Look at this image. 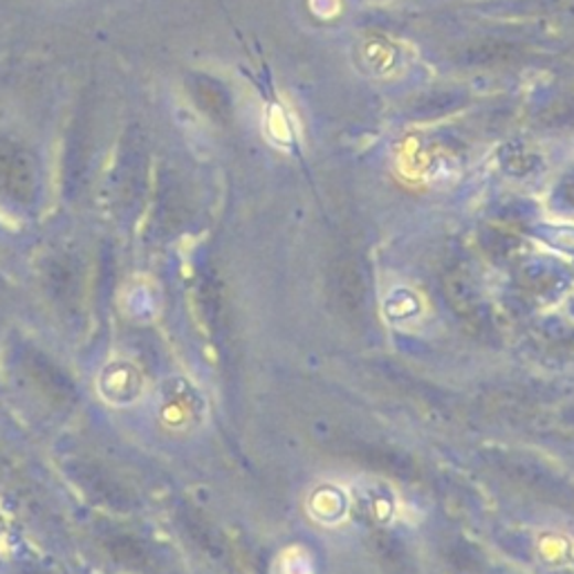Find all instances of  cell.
<instances>
[{
  "instance_id": "cell-1",
  "label": "cell",
  "mask_w": 574,
  "mask_h": 574,
  "mask_svg": "<svg viewBox=\"0 0 574 574\" xmlns=\"http://www.w3.org/2000/svg\"><path fill=\"white\" fill-rule=\"evenodd\" d=\"M156 422L171 436H195L206 426L211 408L204 391L187 375H167L151 393Z\"/></svg>"
},
{
  "instance_id": "cell-2",
  "label": "cell",
  "mask_w": 574,
  "mask_h": 574,
  "mask_svg": "<svg viewBox=\"0 0 574 574\" xmlns=\"http://www.w3.org/2000/svg\"><path fill=\"white\" fill-rule=\"evenodd\" d=\"M99 400L110 408H130L147 397V378L128 357H113L95 378Z\"/></svg>"
},
{
  "instance_id": "cell-3",
  "label": "cell",
  "mask_w": 574,
  "mask_h": 574,
  "mask_svg": "<svg viewBox=\"0 0 574 574\" xmlns=\"http://www.w3.org/2000/svg\"><path fill=\"white\" fill-rule=\"evenodd\" d=\"M350 512V498L337 485H319L308 498V514L323 528H332L346 521Z\"/></svg>"
},
{
  "instance_id": "cell-4",
  "label": "cell",
  "mask_w": 574,
  "mask_h": 574,
  "mask_svg": "<svg viewBox=\"0 0 574 574\" xmlns=\"http://www.w3.org/2000/svg\"><path fill=\"white\" fill-rule=\"evenodd\" d=\"M384 319L395 328H408L422 317V299L411 287H393L384 297Z\"/></svg>"
},
{
  "instance_id": "cell-5",
  "label": "cell",
  "mask_w": 574,
  "mask_h": 574,
  "mask_svg": "<svg viewBox=\"0 0 574 574\" xmlns=\"http://www.w3.org/2000/svg\"><path fill=\"white\" fill-rule=\"evenodd\" d=\"M158 306H160L158 290L149 280L132 283L126 290V310H128V317L135 321H141V323L153 321L158 315Z\"/></svg>"
},
{
  "instance_id": "cell-6",
  "label": "cell",
  "mask_w": 574,
  "mask_h": 574,
  "mask_svg": "<svg viewBox=\"0 0 574 574\" xmlns=\"http://www.w3.org/2000/svg\"><path fill=\"white\" fill-rule=\"evenodd\" d=\"M278 574H312V561L308 559V554L293 550L280 556Z\"/></svg>"
},
{
  "instance_id": "cell-7",
  "label": "cell",
  "mask_w": 574,
  "mask_h": 574,
  "mask_svg": "<svg viewBox=\"0 0 574 574\" xmlns=\"http://www.w3.org/2000/svg\"><path fill=\"white\" fill-rule=\"evenodd\" d=\"M6 536H8V530H6V519H3V514H0V550L6 548Z\"/></svg>"
}]
</instances>
